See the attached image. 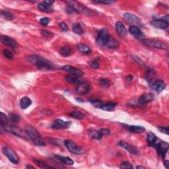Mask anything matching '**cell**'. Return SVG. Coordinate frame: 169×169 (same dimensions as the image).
<instances>
[{
	"label": "cell",
	"instance_id": "obj_1",
	"mask_svg": "<svg viewBox=\"0 0 169 169\" xmlns=\"http://www.w3.org/2000/svg\"><path fill=\"white\" fill-rule=\"evenodd\" d=\"M25 131L27 135L31 139L32 143L36 146H45L46 143L41 137L40 134L38 131L32 126H27L25 129Z\"/></svg>",
	"mask_w": 169,
	"mask_h": 169
},
{
	"label": "cell",
	"instance_id": "obj_2",
	"mask_svg": "<svg viewBox=\"0 0 169 169\" xmlns=\"http://www.w3.org/2000/svg\"><path fill=\"white\" fill-rule=\"evenodd\" d=\"M65 2H66L69 6L71 7L76 13H83L86 15H90V16L93 15L94 14L93 11L91 10V9L87 8V7L83 5L82 4L78 3V2L75 1H67Z\"/></svg>",
	"mask_w": 169,
	"mask_h": 169
},
{
	"label": "cell",
	"instance_id": "obj_3",
	"mask_svg": "<svg viewBox=\"0 0 169 169\" xmlns=\"http://www.w3.org/2000/svg\"><path fill=\"white\" fill-rule=\"evenodd\" d=\"M143 43L147 46L161 50H167L168 45L161 40L155 39H143Z\"/></svg>",
	"mask_w": 169,
	"mask_h": 169
},
{
	"label": "cell",
	"instance_id": "obj_4",
	"mask_svg": "<svg viewBox=\"0 0 169 169\" xmlns=\"http://www.w3.org/2000/svg\"><path fill=\"white\" fill-rule=\"evenodd\" d=\"M2 151H3V154L8 157L9 160L10 161L11 163H13V164L18 163V162H19L18 156L12 149H11V148L8 147H5L2 149Z\"/></svg>",
	"mask_w": 169,
	"mask_h": 169
},
{
	"label": "cell",
	"instance_id": "obj_5",
	"mask_svg": "<svg viewBox=\"0 0 169 169\" xmlns=\"http://www.w3.org/2000/svg\"><path fill=\"white\" fill-rule=\"evenodd\" d=\"M110 36L109 35V34H108L107 29H102L99 32L98 35H97L96 40V43L100 46H105L108 40V39L110 38Z\"/></svg>",
	"mask_w": 169,
	"mask_h": 169
},
{
	"label": "cell",
	"instance_id": "obj_6",
	"mask_svg": "<svg viewBox=\"0 0 169 169\" xmlns=\"http://www.w3.org/2000/svg\"><path fill=\"white\" fill-rule=\"evenodd\" d=\"M64 144L67 147V149L69 150V151L71 152V153L75 155H80L83 153L82 148L77 146L73 141L67 140L64 142Z\"/></svg>",
	"mask_w": 169,
	"mask_h": 169
},
{
	"label": "cell",
	"instance_id": "obj_7",
	"mask_svg": "<svg viewBox=\"0 0 169 169\" xmlns=\"http://www.w3.org/2000/svg\"><path fill=\"white\" fill-rule=\"evenodd\" d=\"M154 147L156 148L157 151L159 155H161L163 158H165L166 153H167L169 148L168 143L166 142H161L159 143H156Z\"/></svg>",
	"mask_w": 169,
	"mask_h": 169
},
{
	"label": "cell",
	"instance_id": "obj_8",
	"mask_svg": "<svg viewBox=\"0 0 169 169\" xmlns=\"http://www.w3.org/2000/svg\"><path fill=\"white\" fill-rule=\"evenodd\" d=\"M90 89H91V88H90V85L89 83L83 81H81L77 84L75 91L78 94L83 95V94L88 93L90 91Z\"/></svg>",
	"mask_w": 169,
	"mask_h": 169
},
{
	"label": "cell",
	"instance_id": "obj_9",
	"mask_svg": "<svg viewBox=\"0 0 169 169\" xmlns=\"http://www.w3.org/2000/svg\"><path fill=\"white\" fill-rule=\"evenodd\" d=\"M71 126V122L64 121L61 119L55 120L51 126V128L54 129H65L68 128Z\"/></svg>",
	"mask_w": 169,
	"mask_h": 169
},
{
	"label": "cell",
	"instance_id": "obj_10",
	"mask_svg": "<svg viewBox=\"0 0 169 169\" xmlns=\"http://www.w3.org/2000/svg\"><path fill=\"white\" fill-rule=\"evenodd\" d=\"M35 65L37 67V68L40 69V70L48 71L50 70L51 69H52V66L51 65L50 62L41 57H40V59L37 61Z\"/></svg>",
	"mask_w": 169,
	"mask_h": 169
},
{
	"label": "cell",
	"instance_id": "obj_11",
	"mask_svg": "<svg viewBox=\"0 0 169 169\" xmlns=\"http://www.w3.org/2000/svg\"><path fill=\"white\" fill-rule=\"evenodd\" d=\"M124 19L126 21L127 23H129L131 25H140L141 24V19L137 16L133 15V14L126 13L123 15Z\"/></svg>",
	"mask_w": 169,
	"mask_h": 169
},
{
	"label": "cell",
	"instance_id": "obj_12",
	"mask_svg": "<svg viewBox=\"0 0 169 169\" xmlns=\"http://www.w3.org/2000/svg\"><path fill=\"white\" fill-rule=\"evenodd\" d=\"M118 145L121 147L124 148L125 150H126V151H128V152L130 153L131 154L135 155H138L139 154L138 150L136 149L135 147L130 144H129L128 143L124 142V141H120V142L118 143Z\"/></svg>",
	"mask_w": 169,
	"mask_h": 169
},
{
	"label": "cell",
	"instance_id": "obj_13",
	"mask_svg": "<svg viewBox=\"0 0 169 169\" xmlns=\"http://www.w3.org/2000/svg\"><path fill=\"white\" fill-rule=\"evenodd\" d=\"M1 41L2 44H3L4 45L7 46H9V47H11L13 49L17 48V43L14 39H13L11 37L8 36H1Z\"/></svg>",
	"mask_w": 169,
	"mask_h": 169
},
{
	"label": "cell",
	"instance_id": "obj_14",
	"mask_svg": "<svg viewBox=\"0 0 169 169\" xmlns=\"http://www.w3.org/2000/svg\"><path fill=\"white\" fill-rule=\"evenodd\" d=\"M61 69L62 70L66 71V72H68L70 74H74V75H77L78 77H81L83 74H84V73H83L81 69L74 68V67L71 66H65L64 67H62Z\"/></svg>",
	"mask_w": 169,
	"mask_h": 169
},
{
	"label": "cell",
	"instance_id": "obj_15",
	"mask_svg": "<svg viewBox=\"0 0 169 169\" xmlns=\"http://www.w3.org/2000/svg\"><path fill=\"white\" fill-rule=\"evenodd\" d=\"M129 32H130L131 34H132L133 36L138 39H143L144 38V34L143 32L141 31L140 29L135 25H132L129 27Z\"/></svg>",
	"mask_w": 169,
	"mask_h": 169
},
{
	"label": "cell",
	"instance_id": "obj_16",
	"mask_svg": "<svg viewBox=\"0 0 169 169\" xmlns=\"http://www.w3.org/2000/svg\"><path fill=\"white\" fill-rule=\"evenodd\" d=\"M154 94L152 93H145L142 94L139 99V103L142 105H146L154 100Z\"/></svg>",
	"mask_w": 169,
	"mask_h": 169
},
{
	"label": "cell",
	"instance_id": "obj_17",
	"mask_svg": "<svg viewBox=\"0 0 169 169\" xmlns=\"http://www.w3.org/2000/svg\"><path fill=\"white\" fill-rule=\"evenodd\" d=\"M154 27L159 29H165L168 27V22L165 19H155L151 22Z\"/></svg>",
	"mask_w": 169,
	"mask_h": 169
},
{
	"label": "cell",
	"instance_id": "obj_18",
	"mask_svg": "<svg viewBox=\"0 0 169 169\" xmlns=\"http://www.w3.org/2000/svg\"><path fill=\"white\" fill-rule=\"evenodd\" d=\"M116 30L118 34L121 37L124 38L127 36L128 32H127L124 25L121 21H118L116 23Z\"/></svg>",
	"mask_w": 169,
	"mask_h": 169
},
{
	"label": "cell",
	"instance_id": "obj_19",
	"mask_svg": "<svg viewBox=\"0 0 169 169\" xmlns=\"http://www.w3.org/2000/svg\"><path fill=\"white\" fill-rule=\"evenodd\" d=\"M151 87L155 91L161 92L165 89L166 85L165 82L162 80H157L151 85Z\"/></svg>",
	"mask_w": 169,
	"mask_h": 169
},
{
	"label": "cell",
	"instance_id": "obj_20",
	"mask_svg": "<svg viewBox=\"0 0 169 169\" xmlns=\"http://www.w3.org/2000/svg\"><path fill=\"white\" fill-rule=\"evenodd\" d=\"M65 79L66 80V81L71 83V84H78L81 81L79 77H78L76 75H74V74H69V75H66L65 77Z\"/></svg>",
	"mask_w": 169,
	"mask_h": 169
},
{
	"label": "cell",
	"instance_id": "obj_21",
	"mask_svg": "<svg viewBox=\"0 0 169 169\" xmlns=\"http://www.w3.org/2000/svg\"><path fill=\"white\" fill-rule=\"evenodd\" d=\"M157 136L155 135L153 133H152L150 131L147 133V142L148 143V145H149V146H151V147H154L155 145L156 144V142H157Z\"/></svg>",
	"mask_w": 169,
	"mask_h": 169
},
{
	"label": "cell",
	"instance_id": "obj_22",
	"mask_svg": "<svg viewBox=\"0 0 169 169\" xmlns=\"http://www.w3.org/2000/svg\"><path fill=\"white\" fill-rule=\"evenodd\" d=\"M106 47L108 48H112V49H116V48H118L119 46V43L116 39H114L113 37L110 36L109 39L105 45Z\"/></svg>",
	"mask_w": 169,
	"mask_h": 169
},
{
	"label": "cell",
	"instance_id": "obj_23",
	"mask_svg": "<svg viewBox=\"0 0 169 169\" xmlns=\"http://www.w3.org/2000/svg\"><path fill=\"white\" fill-rule=\"evenodd\" d=\"M32 104V101L29 97L25 96L21 99L20 101V106L22 109H27Z\"/></svg>",
	"mask_w": 169,
	"mask_h": 169
},
{
	"label": "cell",
	"instance_id": "obj_24",
	"mask_svg": "<svg viewBox=\"0 0 169 169\" xmlns=\"http://www.w3.org/2000/svg\"><path fill=\"white\" fill-rule=\"evenodd\" d=\"M117 106V104L115 103H104V105L101 106V109H103L108 112H111L114 110Z\"/></svg>",
	"mask_w": 169,
	"mask_h": 169
},
{
	"label": "cell",
	"instance_id": "obj_25",
	"mask_svg": "<svg viewBox=\"0 0 169 169\" xmlns=\"http://www.w3.org/2000/svg\"><path fill=\"white\" fill-rule=\"evenodd\" d=\"M55 157H56L57 159L61 161L62 163L66 164L67 165H73L74 164L73 161L68 157H62L60 155H55Z\"/></svg>",
	"mask_w": 169,
	"mask_h": 169
},
{
	"label": "cell",
	"instance_id": "obj_26",
	"mask_svg": "<svg viewBox=\"0 0 169 169\" xmlns=\"http://www.w3.org/2000/svg\"><path fill=\"white\" fill-rule=\"evenodd\" d=\"M128 129L132 133H142L145 131V128L140 126H131L128 127Z\"/></svg>",
	"mask_w": 169,
	"mask_h": 169
},
{
	"label": "cell",
	"instance_id": "obj_27",
	"mask_svg": "<svg viewBox=\"0 0 169 169\" xmlns=\"http://www.w3.org/2000/svg\"><path fill=\"white\" fill-rule=\"evenodd\" d=\"M38 8L39 9H40V10H41L42 11H44V12H46V13H50V12H52L53 11V9L51 8V6L48 5L44 3L43 2L42 3H38Z\"/></svg>",
	"mask_w": 169,
	"mask_h": 169
},
{
	"label": "cell",
	"instance_id": "obj_28",
	"mask_svg": "<svg viewBox=\"0 0 169 169\" xmlns=\"http://www.w3.org/2000/svg\"><path fill=\"white\" fill-rule=\"evenodd\" d=\"M77 49L83 54H89V53L91 52V48L89 46L83 44H79L77 45Z\"/></svg>",
	"mask_w": 169,
	"mask_h": 169
},
{
	"label": "cell",
	"instance_id": "obj_29",
	"mask_svg": "<svg viewBox=\"0 0 169 169\" xmlns=\"http://www.w3.org/2000/svg\"><path fill=\"white\" fill-rule=\"evenodd\" d=\"M1 15L4 18H5L6 20H8V21L13 20L14 18L13 14L11 12H10V11H7V10H1Z\"/></svg>",
	"mask_w": 169,
	"mask_h": 169
},
{
	"label": "cell",
	"instance_id": "obj_30",
	"mask_svg": "<svg viewBox=\"0 0 169 169\" xmlns=\"http://www.w3.org/2000/svg\"><path fill=\"white\" fill-rule=\"evenodd\" d=\"M72 30L74 33L77 34L78 35H81V34H82L83 33V30L82 29V27L79 23H75V24L73 25Z\"/></svg>",
	"mask_w": 169,
	"mask_h": 169
},
{
	"label": "cell",
	"instance_id": "obj_31",
	"mask_svg": "<svg viewBox=\"0 0 169 169\" xmlns=\"http://www.w3.org/2000/svg\"><path fill=\"white\" fill-rule=\"evenodd\" d=\"M60 54H61L63 57H68L72 54V50L69 47H64L62 48L60 50Z\"/></svg>",
	"mask_w": 169,
	"mask_h": 169
},
{
	"label": "cell",
	"instance_id": "obj_32",
	"mask_svg": "<svg viewBox=\"0 0 169 169\" xmlns=\"http://www.w3.org/2000/svg\"><path fill=\"white\" fill-rule=\"evenodd\" d=\"M69 116L73 118L77 119V120H82L85 118V115L83 113L80 112H77V111H75V112H72L69 114Z\"/></svg>",
	"mask_w": 169,
	"mask_h": 169
},
{
	"label": "cell",
	"instance_id": "obj_33",
	"mask_svg": "<svg viewBox=\"0 0 169 169\" xmlns=\"http://www.w3.org/2000/svg\"><path fill=\"white\" fill-rule=\"evenodd\" d=\"M34 163L41 168H53L52 166H48L47 164H46L45 163H44V162L41 161L37 160V159H34Z\"/></svg>",
	"mask_w": 169,
	"mask_h": 169
},
{
	"label": "cell",
	"instance_id": "obj_34",
	"mask_svg": "<svg viewBox=\"0 0 169 169\" xmlns=\"http://www.w3.org/2000/svg\"><path fill=\"white\" fill-rule=\"evenodd\" d=\"M40 56H38V55H29V56L27 57V59L30 63L35 65L37 61L40 59Z\"/></svg>",
	"mask_w": 169,
	"mask_h": 169
},
{
	"label": "cell",
	"instance_id": "obj_35",
	"mask_svg": "<svg viewBox=\"0 0 169 169\" xmlns=\"http://www.w3.org/2000/svg\"><path fill=\"white\" fill-rule=\"evenodd\" d=\"M99 84H100L101 86L105 87V88H107L110 85V81L108 79H99Z\"/></svg>",
	"mask_w": 169,
	"mask_h": 169
},
{
	"label": "cell",
	"instance_id": "obj_36",
	"mask_svg": "<svg viewBox=\"0 0 169 169\" xmlns=\"http://www.w3.org/2000/svg\"><path fill=\"white\" fill-rule=\"evenodd\" d=\"M97 131H98L99 135H100L101 138L103 137V136L109 135V134L110 133V130L107 128H101V129H99V130Z\"/></svg>",
	"mask_w": 169,
	"mask_h": 169
},
{
	"label": "cell",
	"instance_id": "obj_37",
	"mask_svg": "<svg viewBox=\"0 0 169 169\" xmlns=\"http://www.w3.org/2000/svg\"><path fill=\"white\" fill-rule=\"evenodd\" d=\"M9 120L13 123L17 124L20 121V117L19 116L16 114H11L9 116Z\"/></svg>",
	"mask_w": 169,
	"mask_h": 169
},
{
	"label": "cell",
	"instance_id": "obj_38",
	"mask_svg": "<svg viewBox=\"0 0 169 169\" xmlns=\"http://www.w3.org/2000/svg\"><path fill=\"white\" fill-rule=\"evenodd\" d=\"M90 102L94 106H95L96 108H101V106L104 105V102L101 101L100 100H90Z\"/></svg>",
	"mask_w": 169,
	"mask_h": 169
},
{
	"label": "cell",
	"instance_id": "obj_39",
	"mask_svg": "<svg viewBox=\"0 0 169 169\" xmlns=\"http://www.w3.org/2000/svg\"><path fill=\"white\" fill-rule=\"evenodd\" d=\"M8 118L7 117V116L4 114L3 112H1V126H3L4 125L8 124Z\"/></svg>",
	"mask_w": 169,
	"mask_h": 169
},
{
	"label": "cell",
	"instance_id": "obj_40",
	"mask_svg": "<svg viewBox=\"0 0 169 169\" xmlns=\"http://www.w3.org/2000/svg\"><path fill=\"white\" fill-rule=\"evenodd\" d=\"M92 2L94 4H111L116 2L115 1H112V0H105V1H100V0H96V1H92Z\"/></svg>",
	"mask_w": 169,
	"mask_h": 169
},
{
	"label": "cell",
	"instance_id": "obj_41",
	"mask_svg": "<svg viewBox=\"0 0 169 169\" xmlns=\"http://www.w3.org/2000/svg\"><path fill=\"white\" fill-rule=\"evenodd\" d=\"M3 54L5 57H7V58L9 60L13 58V54H12V52H10V51L8 50H4L3 51Z\"/></svg>",
	"mask_w": 169,
	"mask_h": 169
},
{
	"label": "cell",
	"instance_id": "obj_42",
	"mask_svg": "<svg viewBox=\"0 0 169 169\" xmlns=\"http://www.w3.org/2000/svg\"><path fill=\"white\" fill-rule=\"evenodd\" d=\"M121 168H124V169H128V168H133V166H132V165L130 163H129L128 161H124V162H122L121 163Z\"/></svg>",
	"mask_w": 169,
	"mask_h": 169
},
{
	"label": "cell",
	"instance_id": "obj_43",
	"mask_svg": "<svg viewBox=\"0 0 169 169\" xmlns=\"http://www.w3.org/2000/svg\"><path fill=\"white\" fill-rule=\"evenodd\" d=\"M50 18H48V17H44L42 18H41V19L40 20V23L42 25H43V26H47V25L49 24L50 23Z\"/></svg>",
	"mask_w": 169,
	"mask_h": 169
},
{
	"label": "cell",
	"instance_id": "obj_44",
	"mask_svg": "<svg viewBox=\"0 0 169 169\" xmlns=\"http://www.w3.org/2000/svg\"><path fill=\"white\" fill-rule=\"evenodd\" d=\"M60 27L63 31H68V27L66 23L62 22L60 24Z\"/></svg>",
	"mask_w": 169,
	"mask_h": 169
},
{
	"label": "cell",
	"instance_id": "obj_45",
	"mask_svg": "<svg viewBox=\"0 0 169 169\" xmlns=\"http://www.w3.org/2000/svg\"><path fill=\"white\" fill-rule=\"evenodd\" d=\"M158 129L161 132L168 135V127H159Z\"/></svg>",
	"mask_w": 169,
	"mask_h": 169
},
{
	"label": "cell",
	"instance_id": "obj_46",
	"mask_svg": "<svg viewBox=\"0 0 169 169\" xmlns=\"http://www.w3.org/2000/svg\"><path fill=\"white\" fill-rule=\"evenodd\" d=\"M89 65L92 67V68L94 69H98L99 68V62H97L96 61H92L89 63Z\"/></svg>",
	"mask_w": 169,
	"mask_h": 169
},
{
	"label": "cell",
	"instance_id": "obj_47",
	"mask_svg": "<svg viewBox=\"0 0 169 169\" xmlns=\"http://www.w3.org/2000/svg\"><path fill=\"white\" fill-rule=\"evenodd\" d=\"M41 32H42V34L46 37H50L52 35V32H50L48 31H46V30H43V31H42Z\"/></svg>",
	"mask_w": 169,
	"mask_h": 169
},
{
	"label": "cell",
	"instance_id": "obj_48",
	"mask_svg": "<svg viewBox=\"0 0 169 169\" xmlns=\"http://www.w3.org/2000/svg\"><path fill=\"white\" fill-rule=\"evenodd\" d=\"M43 3L46 4V5H48L51 6L53 3H54V1H51V0H46V1H43Z\"/></svg>",
	"mask_w": 169,
	"mask_h": 169
},
{
	"label": "cell",
	"instance_id": "obj_49",
	"mask_svg": "<svg viewBox=\"0 0 169 169\" xmlns=\"http://www.w3.org/2000/svg\"><path fill=\"white\" fill-rule=\"evenodd\" d=\"M164 165H165V167L166 168H169V161L168 160H166L165 161V163H164Z\"/></svg>",
	"mask_w": 169,
	"mask_h": 169
},
{
	"label": "cell",
	"instance_id": "obj_50",
	"mask_svg": "<svg viewBox=\"0 0 169 169\" xmlns=\"http://www.w3.org/2000/svg\"><path fill=\"white\" fill-rule=\"evenodd\" d=\"M132 79H133V77H131V76L128 75V77H127V81H132Z\"/></svg>",
	"mask_w": 169,
	"mask_h": 169
},
{
	"label": "cell",
	"instance_id": "obj_51",
	"mask_svg": "<svg viewBox=\"0 0 169 169\" xmlns=\"http://www.w3.org/2000/svg\"><path fill=\"white\" fill-rule=\"evenodd\" d=\"M27 168H33V169H34V166H31V165H27Z\"/></svg>",
	"mask_w": 169,
	"mask_h": 169
},
{
	"label": "cell",
	"instance_id": "obj_52",
	"mask_svg": "<svg viewBox=\"0 0 169 169\" xmlns=\"http://www.w3.org/2000/svg\"><path fill=\"white\" fill-rule=\"evenodd\" d=\"M137 168H142V169H143V168H145V167H143V166H137V167H136Z\"/></svg>",
	"mask_w": 169,
	"mask_h": 169
}]
</instances>
